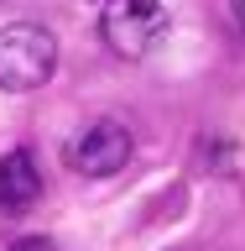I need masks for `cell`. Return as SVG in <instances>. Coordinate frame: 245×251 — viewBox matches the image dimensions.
<instances>
[{"label":"cell","mask_w":245,"mask_h":251,"mask_svg":"<svg viewBox=\"0 0 245 251\" xmlns=\"http://www.w3.org/2000/svg\"><path fill=\"white\" fill-rule=\"evenodd\" d=\"M58 68V37L37 21H11L0 26V89L5 94H26L42 89Z\"/></svg>","instance_id":"1"},{"label":"cell","mask_w":245,"mask_h":251,"mask_svg":"<svg viewBox=\"0 0 245 251\" xmlns=\"http://www.w3.org/2000/svg\"><path fill=\"white\" fill-rule=\"evenodd\" d=\"M99 31L120 58H146L167 37V11L162 0H110L99 16Z\"/></svg>","instance_id":"2"},{"label":"cell","mask_w":245,"mask_h":251,"mask_svg":"<svg viewBox=\"0 0 245 251\" xmlns=\"http://www.w3.org/2000/svg\"><path fill=\"white\" fill-rule=\"evenodd\" d=\"M131 162V131L120 121H94L68 141V168L84 178H110Z\"/></svg>","instance_id":"3"},{"label":"cell","mask_w":245,"mask_h":251,"mask_svg":"<svg viewBox=\"0 0 245 251\" xmlns=\"http://www.w3.org/2000/svg\"><path fill=\"white\" fill-rule=\"evenodd\" d=\"M42 199V173L31 162V152H5L0 157V215H26Z\"/></svg>","instance_id":"4"},{"label":"cell","mask_w":245,"mask_h":251,"mask_svg":"<svg viewBox=\"0 0 245 251\" xmlns=\"http://www.w3.org/2000/svg\"><path fill=\"white\" fill-rule=\"evenodd\" d=\"M11 251H52V241H47V235H26V241H16Z\"/></svg>","instance_id":"5"},{"label":"cell","mask_w":245,"mask_h":251,"mask_svg":"<svg viewBox=\"0 0 245 251\" xmlns=\"http://www.w3.org/2000/svg\"><path fill=\"white\" fill-rule=\"evenodd\" d=\"M230 11H235V26H240V37H245V0H230Z\"/></svg>","instance_id":"6"}]
</instances>
